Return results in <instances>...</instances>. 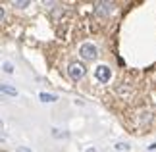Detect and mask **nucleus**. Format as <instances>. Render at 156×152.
Wrapping results in <instances>:
<instances>
[{"instance_id": "39448f33", "label": "nucleus", "mask_w": 156, "mask_h": 152, "mask_svg": "<svg viewBox=\"0 0 156 152\" xmlns=\"http://www.w3.org/2000/svg\"><path fill=\"white\" fill-rule=\"evenodd\" d=\"M2 93H4V94H10V96H16L17 90H16L14 87H10V85H2Z\"/></svg>"}, {"instance_id": "20e7f679", "label": "nucleus", "mask_w": 156, "mask_h": 152, "mask_svg": "<svg viewBox=\"0 0 156 152\" xmlns=\"http://www.w3.org/2000/svg\"><path fill=\"white\" fill-rule=\"evenodd\" d=\"M39 98L43 102H56V94H50V93H39Z\"/></svg>"}, {"instance_id": "7ed1b4c3", "label": "nucleus", "mask_w": 156, "mask_h": 152, "mask_svg": "<svg viewBox=\"0 0 156 152\" xmlns=\"http://www.w3.org/2000/svg\"><path fill=\"white\" fill-rule=\"evenodd\" d=\"M94 75H97V79H98L100 83H108V81H110V77H112L110 68H106V65H98L97 71H94Z\"/></svg>"}, {"instance_id": "423d86ee", "label": "nucleus", "mask_w": 156, "mask_h": 152, "mask_svg": "<svg viewBox=\"0 0 156 152\" xmlns=\"http://www.w3.org/2000/svg\"><path fill=\"white\" fill-rule=\"evenodd\" d=\"M2 69L6 71V73H12V71H14V65H12L10 62H4V65H2Z\"/></svg>"}, {"instance_id": "1a4fd4ad", "label": "nucleus", "mask_w": 156, "mask_h": 152, "mask_svg": "<svg viewBox=\"0 0 156 152\" xmlns=\"http://www.w3.org/2000/svg\"><path fill=\"white\" fill-rule=\"evenodd\" d=\"M87 152H97V150H94V148H89V150H87Z\"/></svg>"}, {"instance_id": "f03ea898", "label": "nucleus", "mask_w": 156, "mask_h": 152, "mask_svg": "<svg viewBox=\"0 0 156 152\" xmlns=\"http://www.w3.org/2000/svg\"><path fill=\"white\" fill-rule=\"evenodd\" d=\"M79 54H81L83 60H87V62H89V60H94V58H97L98 52H97V46H94V44H91V42H85V44L81 46Z\"/></svg>"}, {"instance_id": "6e6552de", "label": "nucleus", "mask_w": 156, "mask_h": 152, "mask_svg": "<svg viewBox=\"0 0 156 152\" xmlns=\"http://www.w3.org/2000/svg\"><path fill=\"white\" fill-rule=\"evenodd\" d=\"M20 152H31L29 148H20Z\"/></svg>"}, {"instance_id": "0eeeda50", "label": "nucleus", "mask_w": 156, "mask_h": 152, "mask_svg": "<svg viewBox=\"0 0 156 152\" xmlns=\"http://www.w3.org/2000/svg\"><path fill=\"white\" fill-rule=\"evenodd\" d=\"M16 6H17V8H25V6H29V2H27V0H25V2H16Z\"/></svg>"}, {"instance_id": "f257e3e1", "label": "nucleus", "mask_w": 156, "mask_h": 152, "mask_svg": "<svg viewBox=\"0 0 156 152\" xmlns=\"http://www.w3.org/2000/svg\"><path fill=\"white\" fill-rule=\"evenodd\" d=\"M68 75L73 79V81H79V79L85 77V65L79 64V62H71L69 68H68Z\"/></svg>"}]
</instances>
